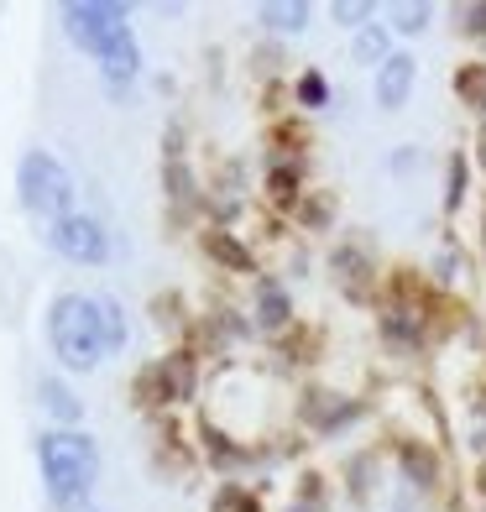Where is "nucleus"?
Listing matches in <instances>:
<instances>
[{"label":"nucleus","instance_id":"1","mask_svg":"<svg viewBox=\"0 0 486 512\" xmlns=\"http://www.w3.org/2000/svg\"><path fill=\"white\" fill-rule=\"evenodd\" d=\"M37 460H42V481H48V497L58 507H79L95 486V471H100V450L89 434H74V429H53L37 439Z\"/></svg>","mask_w":486,"mask_h":512},{"label":"nucleus","instance_id":"2","mask_svg":"<svg viewBox=\"0 0 486 512\" xmlns=\"http://www.w3.org/2000/svg\"><path fill=\"white\" fill-rule=\"evenodd\" d=\"M48 340H53V356L68 371H95L100 356L110 351L105 330H100V298H79V293L53 298V309H48Z\"/></svg>","mask_w":486,"mask_h":512},{"label":"nucleus","instance_id":"3","mask_svg":"<svg viewBox=\"0 0 486 512\" xmlns=\"http://www.w3.org/2000/svg\"><path fill=\"white\" fill-rule=\"evenodd\" d=\"M16 189H21V204L32 209V215L42 220H63L74 215V178H68V168L53 157V152H27L16 168Z\"/></svg>","mask_w":486,"mask_h":512},{"label":"nucleus","instance_id":"4","mask_svg":"<svg viewBox=\"0 0 486 512\" xmlns=\"http://www.w3.org/2000/svg\"><path fill=\"white\" fill-rule=\"evenodd\" d=\"M63 27L84 53L100 58L105 42L115 32H126V6H110V0H74V6H63Z\"/></svg>","mask_w":486,"mask_h":512},{"label":"nucleus","instance_id":"5","mask_svg":"<svg viewBox=\"0 0 486 512\" xmlns=\"http://www.w3.org/2000/svg\"><path fill=\"white\" fill-rule=\"evenodd\" d=\"M48 246L58 256H68V262H84V267H100L105 256H110V241H105V230L100 220H89V215H63L48 225Z\"/></svg>","mask_w":486,"mask_h":512},{"label":"nucleus","instance_id":"6","mask_svg":"<svg viewBox=\"0 0 486 512\" xmlns=\"http://www.w3.org/2000/svg\"><path fill=\"white\" fill-rule=\"evenodd\" d=\"M413 79H419V63H413L408 53H392L377 68V105L382 110H403L408 95H413Z\"/></svg>","mask_w":486,"mask_h":512},{"label":"nucleus","instance_id":"7","mask_svg":"<svg viewBox=\"0 0 486 512\" xmlns=\"http://www.w3.org/2000/svg\"><path fill=\"white\" fill-rule=\"evenodd\" d=\"M136 63H142V53H136L131 27H126V32H115L105 48H100V68H105V84H110V89H121L126 79H136Z\"/></svg>","mask_w":486,"mask_h":512},{"label":"nucleus","instance_id":"8","mask_svg":"<svg viewBox=\"0 0 486 512\" xmlns=\"http://www.w3.org/2000/svg\"><path fill=\"white\" fill-rule=\"evenodd\" d=\"M257 16L267 21L272 32H304L309 27V6H304V0H267Z\"/></svg>","mask_w":486,"mask_h":512},{"label":"nucleus","instance_id":"9","mask_svg":"<svg viewBox=\"0 0 486 512\" xmlns=\"http://www.w3.org/2000/svg\"><path fill=\"white\" fill-rule=\"evenodd\" d=\"M37 398H42V408H48L53 418H63V424H79L84 408H79V398H74V392H68L58 377H42V382H37Z\"/></svg>","mask_w":486,"mask_h":512},{"label":"nucleus","instance_id":"10","mask_svg":"<svg viewBox=\"0 0 486 512\" xmlns=\"http://www.w3.org/2000/svg\"><path fill=\"white\" fill-rule=\"evenodd\" d=\"M204 251H210L215 262H225L230 272H251V251L236 246V241L225 236V230H210V236H204Z\"/></svg>","mask_w":486,"mask_h":512},{"label":"nucleus","instance_id":"11","mask_svg":"<svg viewBox=\"0 0 486 512\" xmlns=\"http://www.w3.org/2000/svg\"><path fill=\"white\" fill-rule=\"evenodd\" d=\"M351 53H356V63H372V68H382V63L392 58V48H387V27H377V21H372V27H361Z\"/></svg>","mask_w":486,"mask_h":512},{"label":"nucleus","instance_id":"12","mask_svg":"<svg viewBox=\"0 0 486 512\" xmlns=\"http://www.w3.org/2000/svg\"><path fill=\"white\" fill-rule=\"evenodd\" d=\"M257 293H262V304H257L262 324H267V330H283V324H288V314H293V304H288V293L277 288V283H262Z\"/></svg>","mask_w":486,"mask_h":512},{"label":"nucleus","instance_id":"13","mask_svg":"<svg viewBox=\"0 0 486 512\" xmlns=\"http://www.w3.org/2000/svg\"><path fill=\"white\" fill-rule=\"evenodd\" d=\"M100 330H105L110 351H126V314H121L115 298H100Z\"/></svg>","mask_w":486,"mask_h":512},{"label":"nucleus","instance_id":"14","mask_svg":"<svg viewBox=\"0 0 486 512\" xmlns=\"http://www.w3.org/2000/svg\"><path fill=\"white\" fill-rule=\"evenodd\" d=\"M403 471L413 476V486H434L439 465H434V455H429V450H419V445H403Z\"/></svg>","mask_w":486,"mask_h":512},{"label":"nucleus","instance_id":"15","mask_svg":"<svg viewBox=\"0 0 486 512\" xmlns=\"http://www.w3.org/2000/svg\"><path fill=\"white\" fill-rule=\"evenodd\" d=\"M298 105H309V110L330 105V84H324V74H304V79H298Z\"/></svg>","mask_w":486,"mask_h":512},{"label":"nucleus","instance_id":"16","mask_svg":"<svg viewBox=\"0 0 486 512\" xmlns=\"http://www.w3.org/2000/svg\"><path fill=\"white\" fill-rule=\"evenodd\" d=\"M372 6H366V0H335V21L340 27H372Z\"/></svg>","mask_w":486,"mask_h":512},{"label":"nucleus","instance_id":"17","mask_svg":"<svg viewBox=\"0 0 486 512\" xmlns=\"http://www.w3.org/2000/svg\"><path fill=\"white\" fill-rule=\"evenodd\" d=\"M392 16H398L392 27H398L403 37H413V32H424V27H429V6H398Z\"/></svg>","mask_w":486,"mask_h":512},{"label":"nucleus","instance_id":"18","mask_svg":"<svg viewBox=\"0 0 486 512\" xmlns=\"http://www.w3.org/2000/svg\"><path fill=\"white\" fill-rule=\"evenodd\" d=\"M455 89H460L466 100H481V105H486V68H466V74L455 79Z\"/></svg>","mask_w":486,"mask_h":512},{"label":"nucleus","instance_id":"19","mask_svg":"<svg viewBox=\"0 0 486 512\" xmlns=\"http://www.w3.org/2000/svg\"><path fill=\"white\" fill-rule=\"evenodd\" d=\"M460 194H466V162L455 157V162H450V209L460 204Z\"/></svg>","mask_w":486,"mask_h":512},{"label":"nucleus","instance_id":"20","mask_svg":"<svg viewBox=\"0 0 486 512\" xmlns=\"http://www.w3.org/2000/svg\"><path fill=\"white\" fill-rule=\"evenodd\" d=\"M272 194H277V199H293V194H298V178H293L288 168H277V173H272Z\"/></svg>","mask_w":486,"mask_h":512},{"label":"nucleus","instance_id":"21","mask_svg":"<svg viewBox=\"0 0 486 512\" xmlns=\"http://www.w3.org/2000/svg\"><path fill=\"white\" fill-rule=\"evenodd\" d=\"M220 507H236V512H257V502H251L246 492H236V486H230V492L220 497Z\"/></svg>","mask_w":486,"mask_h":512},{"label":"nucleus","instance_id":"22","mask_svg":"<svg viewBox=\"0 0 486 512\" xmlns=\"http://www.w3.org/2000/svg\"><path fill=\"white\" fill-rule=\"evenodd\" d=\"M466 32H486V6H466Z\"/></svg>","mask_w":486,"mask_h":512},{"label":"nucleus","instance_id":"23","mask_svg":"<svg viewBox=\"0 0 486 512\" xmlns=\"http://www.w3.org/2000/svg\"><path fill=\"white\" fill-rule=\"evenodd\" d=\"M392 512H408V502H398V507H392Z\"/></svg>","mask_w":486,"mask_h":512}]
</instances>
